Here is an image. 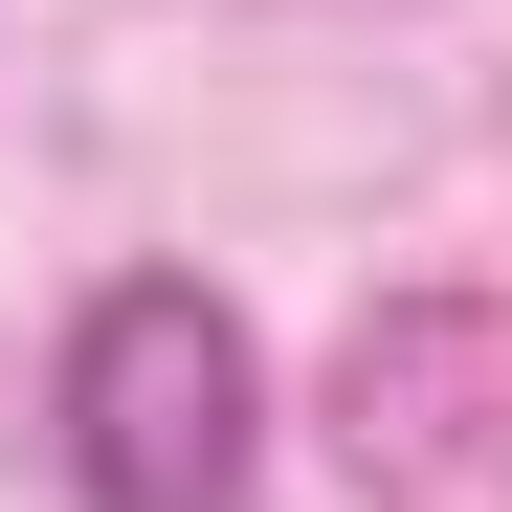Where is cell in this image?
Wrapping results in <instances>:
<instances>
[{
    "mask_svg": "<svg viewBox=\"0 0 512 512\" xmlns=\"http://www.w3.org/2000/svg\"><path fill=\"white\" fill-rule=\"evenodd\" d=\"M67 490L90 512H245L268 490V357H245V312L201 268H112L90 312H67Z\"/></svg>",
    "mask_w": 512,
    "mask_h": 512,
    "instance_id": "cell-1",
    "label": "cell"
},
{
    "mask_svg": "<svg viewBox=\"0 0 512 512\" xmlns=\"http://www.w3.org/2000/svg\"><path fill=\"white\" fill-rule=\"evenodd\" d=\"M312 423H334V468H357V490H401V512L512 490V290H490V268H423V290H379L357 334H334Z\"/></svg>",
    "mask_w": 512,
    "mask_h": 512,
    "instance_id": "cell-2",
    "label": "cell"
}]
</instances>
